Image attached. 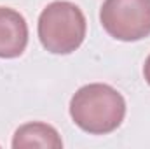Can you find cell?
<instances>
[{
  "label": "cell",
  "mask_w": 150,
  "mask_h": 149,
  "mask_svg": "<svg viewBox=\"0 0 150 149\" xmlns=\"http://www.w3.org/2000/svg\"><path fill=\"white\" fill-rule=\"evenodd\" d=\"M28 44V25L25 18L9 7H0V58L23 54Z\"/></svg>",
  "instance_id": "277c9868"
},
{
  "label": "cell",
  "mask_w": 150,
  "mask_h": 149,
  "mask_svg": "<svg viewBox=\"0 0 150 149\" xmlns=\"http://www.w3.org/2000/svg\"><path fill=\"white\" fill-rule=\"evenodd\" d=\"M143 75H145V81L150 84V54L145 60V65H143Z\"/></svg>",
  "instance_id": "8992f818"
},
{
  "label": "cell",
  "mask_w": 150,
  "mask_h": 149,
  "mask_svg": "<svg viewBox=\"0 0 150 149\" xmlns=\"http://www.w3.org/2000/svg\"><path fill=\"white\" fill-rule=\"evenodd\" d=\"M86 16L72 2H51L38 18V39L54 54H70L86 39Z\"/></svg>",
  "instance_id": "7a4b0ae2"
},
{
  "label": "cell",
  "mask_w": 150,
  "mask_h": 149,
  "mask_svg": "<svg viewBox=\"0 0 150 149\" xmlns=\"http://www.w3.org/2000/svg\"><path fill=\"white\" fill-rule=\"evenodd\" d=\"M12 148H51L59 149L63 148V140L56 128L45 123H26L19 126L12 139Z\"/></svg>",
  "instance_id": "5b68a950"
},
{
  "label": "cell",
  "mask_w": 150,
  "mask_h": 149,
  "mask_svg": "<svg viewBox=\"0 0 150 149\" xmlns=\"http://www.w3.org/2000/svg\"><path fill=\"white\" fill-rule=\"evenodd\" d=\"M100 21L117 40H142L150 35V0H105Z\"/></svg>",
  "instance_id": "3957f363"
},
{
  "label": "cell",
  "mask_w": 150,
  "mask_h": 149,
  "mask_svg": "<svg viewBox=\"0 0 150 149\" xmlns=\"http://www.w3.org/2000/svg\"><path fill=\"white\" fill-rule=\"evenodd\" d=\"M70 116L80 130L93 135H105L117 130L124 121L126 100L108 84H86L75 91L70 100Z\"/></svg>",
  "instance_id": "6da1fadb"
}]
</instances>
